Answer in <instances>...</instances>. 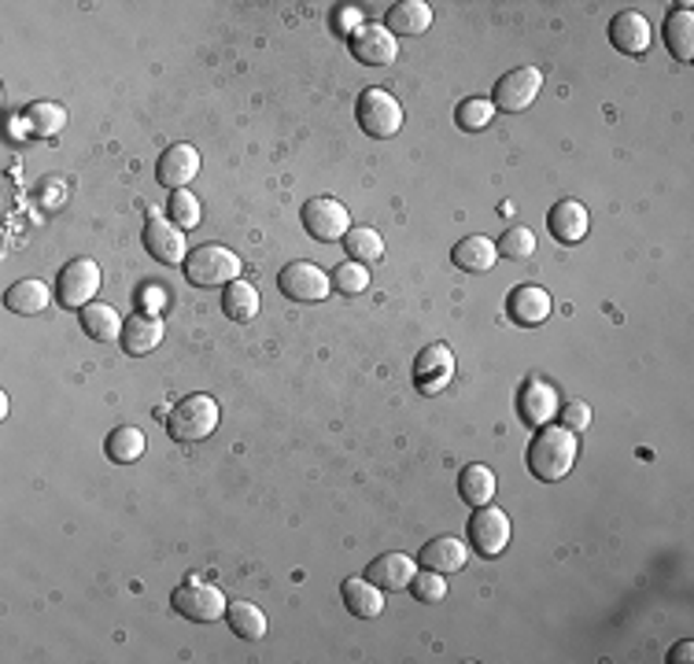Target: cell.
Returning a JSON list of instances; mask_svg holds the SVG:
<instances>
[{
	"label": "cell",
	"instance_id": "6da1fadb",
	"mask_svg": "<svg viewBox=\"0 0 694 664\" xmlns=\"http://www.w3.org/2000/svg\"><path fill=\"white\" fill-rule=\"evenodd\" d=\"M577 433L561 425H543L529 443V473L536 476L540 484H558L566 480L569 469L577 465Z\"/></svg>",
	"mask_w": 694,
	"mask_h": 664
},
{
	"label": "cell",
	"instance_id": "7a4b0ae2",
	"mask_svg": "<svg viewBox=\"0 0 694 664\" xmlns=\"http://www.w3.org/2000/svg\"><path fill=\"white\" fill-rule=\"evenodd\" d=\"M222 421V410L219 402L211 396H203V391H196V396H185L177 406L166 414V433H171L174 443H203L214 428H219Z\"/></svg>",
	"mask_w": 694,
	"mask_h": 664
},
{
	"label": "cell",
	"instance_id": "3957f363",
	"mask_svg": "<svg viewBox=\"0 0 694 664\" xmlns=\"http://www.w3.org/2000/svg\"><path fill=\"white\" fill-rule=\"evenodd\" d=\"M185 277L196 288H219V285H233L244 274V263L237 251H230L226 245H200L189 251L185 259Z\"/></svg>",
	"mask_w": 694,
	"mask_h": 664
},
{
	"label": "cell",
	"instance_id": "277c9868",
	"mask_svg": "<svg viewBox=\"0 0 694 664\" xmlns=\"http://www.w3.org/2000/svg\"><path fill=\"white\" fill-rule=\"evenodd\" d=\"M355 123L362 126L365 137H377V140H388L399 134L402 126V108L399 100L392 97L388 89H365L359 97V104H355Z\"/></svg>",
	"mask_w": 694,
	"mask_h": 664
},
{
	"label": "cell",
	"instance_id": "5b68a950",
	"mask_svg": "<svg viewBox=\"0 0 694 664\" xmlns=\"http://www.w3.org/2000/svg\"><path fill=\"white\" fill-rule=\"evenodd\" d=\"M100 266L92 259H74L60 270L55 277V303L67 306V311H86V306L100 292Z\"/></svg>",
	"mask_w": 694,
	"mask_h": 664
},
{
	"label": "cell",
	"instance_id": "8992f818",
	"mask_svg": "<svg viewBox=\"0 0 694 664\" xmlns=\"http://www.w3.org/2000/svg\"><path fill=\"white\" fill-rule=\"evenodd\" d=\"M510 517L499 510V506H476L473 510V517H469V525H466V536H469V547L476 550L481 557H499L506 547H510Z\"/></svg>",
	"mask_w": 694,
	"mask_h": 664
},
{
	"label": "cell",
	"instance_id": "52a82bcc",
	"mask_svg": "<svg viewBox=\"0 0 694 664\" xmlns=\"http://www.w3.org/2000/svg\"><path fill=\"white\" fill-rule=\"evenodd\" d=\"M171 605L193 624H214V621H222L226 610H230L226 594H222L219 587H211V584H200V579H189V584L177 587Z\"/></svg>",
	"mask_w": 694,
	"mask_h": 664
},
{
	"label": "cell",
	"instance_id": "ba28073f",
	"mask_svg": "<svg viewBox=\"0 0 694 664\" xmlns=\"http://www.w3.org/2000/svg\"><path fill=\"white\" fill-rule=\"evenodd\" d=\"M540 89H543V71L540 67H513L510 74H503V78L495 82L492 104H495V111L518 115V111L536 104Z\"/></svg>",
	"mask_w": 694,
	"mask_h": 664
},
{
	"label": "cell",
	"instance_id": "9c48e42d",
	"mask_svg": "<svg viewBox=\"0 0 694 664\" xmlns=\"http://www.w3.org/2000/svg\"><path fill=\"white\" fill-rule=\"evenodd\" d=\"M410 377H414V388L421 396H439V391H447V385L455 380V351L439 340L429 343V348H421Z\"/></svg>",
	"mask_w": 694,
	"mask_h": 664
},
{
	"label": "cell",
	"instance_id": "30bf717a",
	"mask_svg": "<svg viewBox=\"0 0 694 664\" xmlns=\"http://www.w3.org/2000/svg\"><path fill=\"white\" fill-rule=\"evenodd\" d=\"M303 229L311 233L314 240H322V245H336V240L347 237V229H351V214L340 200H333V196H314V200L303 203Z\"/></svg>",
	"mask_w": 694,
	"mask_h": 664
},
{
	"label": "cell",
	"instance_id": "8fae6325",
	"mask_svg": "<svg viewBox=\"0 0 694 664\" xmlns=\"http://www.w3.org/2000/svg\"><path fill=\"white\" fill-rule=\"evenodd\" d=\"M281 296H288L293 303H322L333 292V280L322 266L314 263H288L277 274Z\"/></svg>",
	"mask_w": 694,
	"mask_h": 664
},
{
	"label": "cell",
	"instance_id": "7c38bea8",
	"mask_svg": "<svg viewBox=\"0 0 694 664\" xmlns=\"http://www.w3.org/2000/svg\"><path fill=\"white\" fill-rule=\"evenodd\" d=\"M347 45H351V55L362 67H392L399 60V37H392L388 26L381 23H362L347 37Z\"/></svg>",
	"mask_w": 694,
	"mask_h": 664
},
{
	"label": "cell",
	"instance_id": "4fadbf2b",
	"mask_svg": "<svg viewBox=\"0 0 694 664\" xmlns=\"http://www.w3.org/2000/svg\"><path fill=\"white\" fill-rule=\"evenodd\" d=\"M145 251L156 259V263H163V266H177V263H185L189 259V251H185V229L182 226H174L171 218H163L159 211L148 214V222H145Z\"/></svg>",
	"mask_w": 694,
	"mask_h": 664
},
{
	"label": "cell",
	"instance_id": "5bb4252c",
	"mask_svg": "<svg viewBox=\"0 0 694 664\" xmlns=\"http://www.w3.org/2000/svg\"><path fill=\"white\" fill-rule=\"evenodd\" d=\"M558 406H561V399H558L555 385H547V380H540V377L524 380L518 391V414L524 425H532V428L550 425V421L558 417Z\"/></svg>",
	"mask_w": 694,
	"mask_h": 664
},
{
	"label": "cell",
	"instance_id": "9a60e30c",
	"mask_svg": "<svg viewBox=\"0 0 694 664\" xmlns=\"http://www.w3.org/2000/svg\"><path fill=\"white\" fill-rule=\"evenodd\" d=\"M550 311H555V299L540 285H518L506 296V314H510L513 325H524V329L543 325L550 317Z\"/></svg>",
	"mask_w": 694,
	"mask_h": 664
},
{
	"label": "cell",
	"instance_id": "2e32d148",
	"mask_svg": "<svg viewBox=\"0 0 694 664\" xmlns=\"http://www.w3.org/2000/svg\"><path fill=\"white\" fill-rule=\"evenodd\" d=\"M196 174H200V152L193 145H171L156 163V181L174 192L185 189Z\"/></svg>",
	"mask_w": 694,
	"mask_h": 664
},
{
	"label": "cell",
	"instance_id": "e0dca14e",
	"mask_svg": "<svg viewBox=\"0 0 694 664\" xmlns=\"http://www.w3.org/2000/svg\"><path fill=\"white\" fill-rule=\"evenodd\" d=\"M163 317L159 314H145L137 311L134 317H126V325H122V351L134 354V359H140V354H152L159 343H163Z\"/></svg>",
	"mask_w": 694,
	"mask_h": 664
},
{
	"label": "cell",
	"instance_id": "ac0fdd59",
	"mask_svg": "<svg viewBox=\"0 0 694 664\" xmlns=\"http://www.w3.org/2000/svg\"><path fill=\"white\" fill-rule=\"evenodd\" d=\"M469 561V547L458 536H439V539H429L425 547H421L418 554V565L421 568H433V573H462Z\"/></svg>",
	"mask_w": 694,
	"mask_h": 664
},
{
	"label": "cell",
	"instance_id": "d6986e66",
	"mask_svg": "<svg viewBox=\"0 0 694 664\" xmlns=\"http://www.w3.org/2000/svg\"><path fill=\"white\" fill-rule=\"evenodd\" d=\"M414 576H418V565L410 554H381L365 565V579L377 584L381 591H407Z\"/></svg>",
	"mask_w": 694,
	"mask_h": 664
},
{
	"label": "cell",
	"instance_id": "ffe728a7",
	"mask_svg": "<svg viewBox=\"0 0 694 664\" xmlns=\"http://www.w3.org/2000/svg\"><path fill=\"white\" fill-rule=\"evenodd\" d=\"M587 226H591L587 208H584V203H577V200H561L547 214V229H550V237H555L558 245H580V240L587 237Z\"/></svg>",
	"mask_w": 694,
	"mask_h": 664
},
{
	"label": "cell",
	"instance_id": "44dd1931",
	"mask_svg": "<svg viewBox=\"0 0 694 664\" xmlns=\"http://www.w3.org/2000/svg\"><path fill=\"white\" fill-rule=\"evenodd\" d=\"M609 41L614 49H621L624 55H643L650 49V23H646L643 12H621L609 23Z\"/></svg>",
	"mask_w": 694,
	"mask_h": 664
},
{
	"label": "cell",
	"instance_id": "7402d4cb",
	"mask_svg": "<svg viewBox=\"0 0 694 664\" xmlns=\"http://www.w3.org/2000/svg\"><path fill=\"white\" fill-rule=\"evenodd\" d=\"M388 34L392 37H421L433 26V8L425 0H399L396 8H388Z\"/></svg>",
	"mask_w": 694,
	"mask_h": 664
},
{
	"label": "cell",
	"instance_id": "603a6c76",
	"mask_svg": "<svg viewBox=\"0 0 694 664\" xmlns=\"http://www.w3.org/2000/svg\"><path fill=\"white\" fill-rule=\"evenodd\" d=\"M340 594H344V605L351 616H359V621H373V616L384 613V591L377 584H370L365 576L359 579H344L340 584Z\"/></svg>",
	"mask_w": 694,
	"mask_h": 664
},
{
	"label": "cell",
	"instance_id": "cb8c5ba5",
	"mask_svg": "<svg viewBox=\"0 0 694 664\" xmlns=\"http://www.w3.org/2000/svg\"><path fill=\"white\" fill-rule=\"evenodd\" d=\"M49 303H52V288L45 285V280H37V277L15 280V285L4 292V306H8L12 314H23V317L41 314Z\"/></svg>",
	"mask_w": 694,
	"mask_h": 664
},
{
	"label": "cell",
	"instance_id": "d4e9b609",
	"mask_svg": "<svg viewBox=\"0 0 694 664\" xmlns=\"http://www.w3.org/2000/svg\"><path fill=\"white\" fill-rule=\"evenodd\" d=\"M451 263L466 270V274H487V270H495V263H499V248L487 237H466L455 245Z\"/></svg>",
	"mask_w": 694,
	"mask_h": 664
},
{
	"label": "cell",
	"instance_id": "484cf974",
	"mask_svg": "<svg viewBox=\"0 0 694 664\" xmlns=\"http://www.w3.org/2000/svg\"><path fill=\"white\" fill-rule=\"evenodd\" d=\"M495 488H499V480H495V473L481 462L466 465V469L458 473V494H462V502L473 510L495 502Z\"/></svg>",
	"mask_w": 694,
	"mask_h": 664
},
{
	"label": "cell",
	"instance_id": "4316f807",
	"mask_svg": "<svg viewBox=\"0 0 694 664\" xmlns=\"http://www.w3.org/2000/svg\"><path fill=\"white\" fill-rule=\"evenodd\" d=\"M665 45L680 63H691L694 55V12L691 4H680L677 12L665 15Z\"/></svg>",
	"mask_w": 694,
	"mask_h": 664
},
{
	"label": "cell",
	"instance_id": "83f0119b",
	"mask_svg": "<svg viewBox=\"0 0 694 664\" xmlns=\"http://www.w3.org/2000/svg\"><path fill=\"white\" fill-rule=\"evenodd\" d=\"M78 314H82V333L92 336L97 343L119 340V336H122V325H126L111 303H89L86 311H78Z\"/></svg>",
	"mask_w": 694,
	"mask_h": 664
},
{
	"label": "cell",
	"instance_id": "f1b7e54d",
	"mask_svg": "<svg viewBox=\"0 0 694 664\" xmlns=\"http://www.w3.org/2000/svg\"><path fill=\"white\" fill-rule=\"evenodd\" d=\"M259 306H262V296L256 285H248V280H233L226 285V296H222V311H226L230 322H256L259 317Z\"/></svg>",
	"mask_w": 694,
	"mask_h": 664
},
{
	"label": "cell",
	"instance_id": "f546056e",
	"mask_svg": "<svg viewBox=\"0 0 694 664\" xmlns=\"http://www.w3.org/2000/svg\"><path fill=\"white\" fill-rule=\"evenodd\" d=\"M23 123H26V134H30V137L49 140V137L60 134L63 126H67V108L52 104V100H41V104H30L23 111Z\"/></svg>",
	"mask_w": 694,
	"mask_h": 664
},
{
	"label": "cell",
	"instance_id": "4dcf8cb0",
	"mask_svg": "<svg viewBox=\"0 0 694 664\" xmlns=\"http://www.w3.org/2000/svg\"><path fill=\"white\" fill-rule=\"evenodd\" d=\"M226 624H230V631L244 642H259L262 635H267V613H262L256 602H230Z\"/></svg>",
	"mask_w": 694,
	"mask_h": 664
},
{
	"label": "cell",
	"instance_id": "1f68e13d",
	"mask_svg": "<svg viewBox=\"0 0 694 664\" xmlns=\"http://www.w3.org/2000/svg\"><path fill=\"white\" fill-rule=\"evenodd\" d=\"M104 454L119 465H134L145 454V433L134 425H119L115 433L104 439Z\"/></svg>",
	"mask_w": 694,
	"mask_h": 664
},
{
	"label": "cell",
	"instance_id": "d6a6232c",
	"mask_svg": "<svg viewBox=\"0 0 694 664\" xmlns=\"http://www.w3.org/2000/svg\"><path fill=\"white\" fill-rule=\"evenodd\" d=\"M344 248H347V259H355V263H362V266H373V263H381V259H384L381 233L370 229V226H351V229H347Z\"/></svg>",
	"mask_w": 694,
	"mask_h": 664
},
{
	"label": "cell",
	"instance_id": "836d02e7",
	"mask_svg": "<svg viewBox=\"0 0 694 664\" xmlns=\"http://www.w3.org/2000/svg\"><path fill=\"white\" fill-rule=\"evenodd\" d=\"M492 118H495L492 97H466L455 111V123L469 129V134H481V129L492 126Z\"/></svg>",
	"mask_w": 694,
	"mask_h": 664
},
{
	"label": "cell",
	"instance_id": "e575fe53",
	"mask_svg": "<svg viewBox=\"0 0 694 664\" xmlns=\"http://www.w3.org/2000/svg\"><path fill=\"white\" fill-rule=\"evenodd\" d=\"M330 280L340 296H362L365 288H370V266L355 263V259H344V263L330 274Z\"/></svg>",
	"mask_w": 694,
	"mask_h": 664
},
{
	"label": "cell",
	"instance_id": "d590c367",
	"mask_svg": "<svg viewBox=\"0 0 694 664\" xmlns=\"http://www.w3.org/2000/svg\"><path fill=\"white\" fill-rule=\"evenodd\" d=\"M495 248H499V259L524 263V259H532V251H536V233L524 229V226H513V229H506L499 240H495Z\"/></svg>",
	"mask_w": 694,
	"mask_h": 664
},
{
	"label": "cell",
	"instance_id": "8d00e7d4",
	"mask_svg": "<svg viewBox=\"0 0 694 664\" xmlns=\"http://www.w3.org/2000/svg\"><path fill=\"white\" fill-rule=\"evenodd\" d=\"M166 214H171V222L174 226H182V229H193V226H200V200L189 192V189H177L171 192V203H166Z\"/></svg>",
	"mask_w": 694,
	"mask_h": 664
},
{
	"label": "cell",
	"instance_id": "74e56055",
	"mask_svg": "<svg viewBox=\"0 0 694 664\" xmlns=\"http://www.w3.org/2000/svg\"><path fill=\"white\" fill-rule=\"evenodd\" d=\"M410 594L418 598V602H425V605H436V602H444L447 598V579L444 573H433V568H421V573L410 579Z\"/></svg>",
	"mask_w": 694,
	"mask_h": 664
},
{
	"label": "cell",
	"instance_id": "f35d334b",
	"mask_svg": "<svg viewBox=\"0 0 694 664\" xmlns=\"http://www.w3.org/2000/svg\"><path fill=\"white\" fill-rule=\"evenodd\" d=\"M558 425L561 428H569V433H587V425H591V406L587 402H561L558 406Z\"/></svg>",
	"mask_w": 694,
	"mask_h": 664
},
{
	"label": "cell",
	"instance_id": "ab89813d",
	"mask_svg": "<svg viewBox=\"0 0 694 664\" xmlns=\"http://www.w3.org/2000/svg\"><path fill=\"white\" fill-rule=\"evenodd\" d=\"M166 303H171V299H166L163 288H156V285H148L137 292V311H145V314H159Z\"/></svg>",
	"mask_w": 694,
	"mask_h": 664
},
{
	"label": "cell",
	"instance_id": "60d3db41",
	"mask_svg": "<svg viewBox=\"0 0 694 664\" xmlns=\"http://www.w3.org/2000/svg\"><path fill=\"white\" fill-rule=\"evenodd\" d=\"M336 26H340V30L351 37L355 30H359V12H355V8H340V12H336Z\"/></svg>",
	"mask_w": 694,
	"mask_h": 664
},
{
	"label": "cell",
	"instance_id": "b9f144b4",
	"mask_svg": "<svg viewBox=\"0 0 694 664\" xmlns=\"http://www.w3.org/2000/svg\"><path fill=\"white\" fill-rule=\"evenodd\" d=\"M691 653H694V642H680V647L669 653V661H677V664H691Z\"/></svg>",
	"mask_w": 694,
	"mask_h": 664
}]
</instances>
